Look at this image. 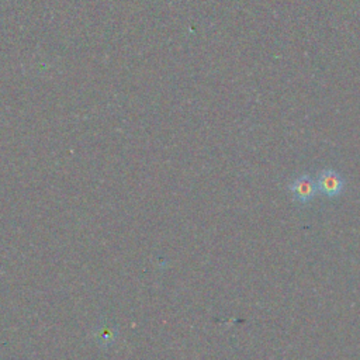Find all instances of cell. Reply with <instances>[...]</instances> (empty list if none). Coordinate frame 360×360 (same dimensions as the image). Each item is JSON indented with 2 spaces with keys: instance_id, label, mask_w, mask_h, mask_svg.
Returning <instances> with one entry per match:
<instances>
[{
  "instance_id": "obj_2",
  "label": "cell",
  "mask_w": 360,
  "mask_h": 360,
  "mask_svg": "<svg viewBox=\"0 0 360 360\" xmlns=\"http://www.w3.org/2000/svg\"><path fill=\"white\" fill-rule=\"evenodd\" d=\"M288 188L292 194L294 201L301 202V204H307L309 201L314 200L318 187H316V181L309 176V174H301L297 176L290 184Z\"/></svg>"
},
{
  "instance_id": "obj_1",
  "label": "cell",
  "mask_w": 360,
  "mask_h": 360,
  "mask_svg": "<svg viewBox=\"0 0 360 360\" xmlns=\"http://www.w3.org/2000/svg\"><path fill=\"white\" fill-rule=\"evenodd\" d=\"M315 181H316L318 190L329 198L340 195L346 183L345 179L333 169L321 170Z\"/></svg>"
}]
</instances>
